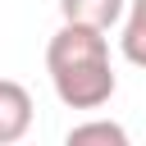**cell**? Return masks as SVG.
Returning a JSON list of instances; mask_svg holds the SVG:
<instances>
[{
    "mask_svg": "<svg viewBox=\"0 0 146 146\" xmlns=\"http://www.w3.org/2000/svg\"><path fill=\"white\" fill-rule=\"evenodd\" d=\"M119 50H123L128 64L146 68V0L123 5V36H119Z\"/></svg>",
    "mask_w": 146,
    "mask_h": 146,
    "instance_id": "4",
    "label": "cell"
},
{
    "mask_svg": "<svg viewBox=\"0 0 146 146\" xmlns=\"http://www.w3.org/2000/svg\"><path fill=\"white\" fill-rule=\"evenodd\" d=\"M32 128V96L23 82L14 78H0V146H14L23 141Z\"/></svg>",
    "mask_w": 146,
    "mask_h": 146,
    "instance_id": "2",
    "label": "cell"
},
{
    "mask_svg": "<svg viewBox=\"0 0 146 146\" xmlns=\"http://www.w3.org/2000/svg\"><path fill=\"white\" fill-rule=\"evenodd\" d=\"M64 141H68V146H91V141L128 146V128H123V123H114V119H91V123H73Z\"/></svg>",
    "mask_w": 146,
    "mask_h": 146,
    "instance_id": "5",
    "label": "cell"
},
{
    "mask_svg": "<svg viewBox=\"0 0 146 146\" xmlns=\"http://www.w3.org/2000/svg\"><path fill=\"white\" fill-rule=\"evenodd\" d=\"M123 5L128 0H59V14H64V23H87V27L110 32L123 18Z\"/></svg>",
    "mask_w": 146,
    "mask_h": 146,
    "instance_id": "3",
    "label": "cell"
},
{
    "mask_svg": "<svg viewBox=\"0 0 146 146\" xmlns=\"http://www.w3.org/2000/svg\"><path fill=\"white\" fill-rule=\"evenodd\" d=\"M46 73L68 110H100L114 96V68H110V41L100 27L64 23L46 46Z\"/></svg>",
    "mask_w": 146,
    "mask_h": 146,
    "instance_id": "1",
    "label": "cell"
}]
</instances>
